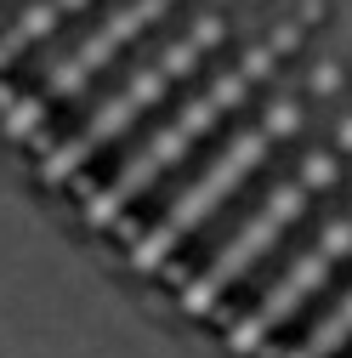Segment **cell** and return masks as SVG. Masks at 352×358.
<instances>
[{"label":"cell","mask_w":352,"mask_h":358,"mask_svg":"<svg viewBox=\"0 0 352 358\" xmlns=\"http://www.w3.org/2000/svg\"><path fill=\"white\" fill-rule=\"evenodd\" d=\"M346 330H352V301H341L330 319L313 330V341H307V352H301V358H335V352L346 347Z\"/></svg>","instance_id":"7a4b0ae2"},{"label":"cell","mask_w":352,"mask_h":358,"mask_svg":"<svg viewBox=\"0 0 352 358\" xmlns=\"http://www.w3.org/2000/svg\"><path fill=\"white\" fill-rule=\"evenodd\" d=\"M352 256V205H346V216H335L330 222V234L307 250L301 262H290L284 273H279V285L261 296V307L256 313H244V319L233 324V336L244 341V347H256V341H267V336H284L290 324H295V313L313 301V290L324 285V273L335 262H346Z\"/></svg>","instance_id":"6da1fadb"}]
</instances>
